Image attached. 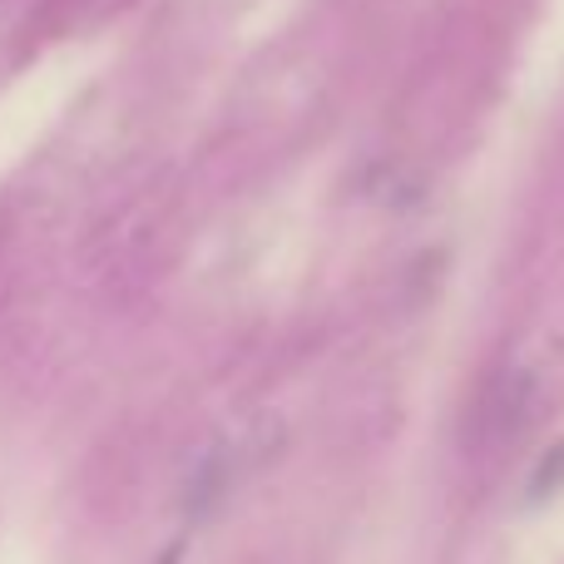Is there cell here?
<instances>
[{"mask_svg":"<svg viewBox=\"0 0 564 564\" xmlns=\"http://www.w3.org/2000/svg\"><path fill=\"white\" fill-rule=\"evenodd\" d=\"M530 401H535V381L530 377H506L496 391H490V406H486V426H490V436L496 441H506V436H516L520 426L530 421Z\"/></svg>","mask_w":564,"mask_h":564,"instance_id":"6da1fadb","label":"cell"},{"mask_svg":"<svg viewBox=\"0 0 564 564\" xmlns=\"http://www.w3.org/2000/svg\"><path fill=\"white\" fill-rule=\"evenodd\" d=\"M178 560H184V545H169V550H164V555H159L154 564H178Z\"/></svg>","mask_w":564,"mask_h":564,"instance_id":"3957f363","label":"cell"},{"mask_svg":"<svg viewBox=\"0 0 564 564\" xmlns=\"http://www.w3.org/2000/svg\"><path fill=\"white\" fill-rule=\"evenodd\" d=\"M525 490H530V506H545V500H555L564 490V441L540 456V466L530 470V486Z\"/></svg>","mask_w":564,"mask_h":564,"instance_id":"7a4b0ae2","label":"cell"}]
</instances>
